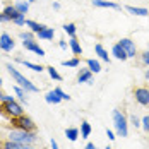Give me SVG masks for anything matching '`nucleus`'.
<instances>
[{"label": "nucleus", "instance_id": "f257e3e1", "mask_svg": "<svg viewBox=\"0 0 149 149\" xmlns=\"http://www.w3.org/2000/svg\"><path fill=\"white\" fill-rule=\"evenodd\" d=\"M5 67H7L9 74L12 75V79H14L15 82H17V86H21V88L26 91V93H38V88H36V86H34V84L31 82L28 77H24V75L21 74V72H19L17 69H15L12 63H7Z\"/></svg>", "mask_w": 149, "mask_h": 149}, {"label": "nucleus", "instance_id": "f03ea898", "mask_svg": "<svg viewBox=\"0 0 149 149\" xmlns=\"http://www.w3.org/2000/svg\"><path fill=\"white\" fill-rule=\"evenodd\" d=\"M10 141H14V142H21V144H24V146H31L33 142H36V132H28V130H19V129H14V130H10L9 135H7Z\"/></svg>", "mask_w": 149, "mask_h": 149}, {"label": "nucleus", "instance_id": "7ed1b4c3", "mask_svg": "<svg viewBox=\"0 0 149 149\" xmlns=\"http://www.w3.org/2000/svg\"><path fill=\"white\" fill-rule=\"evenodd\" d=\"M113 123H115V130L120 137H127L129 135V122L125 118V115L120 110H113Z\"/></svg>", "mask_w": 149, "mask_h": 149}, {"label": "nucleus", "instance_id": "20e7f679", "mask_svg": "<svg viewBox=\"0 0 149 149\" xmlns=\"http://www.w3.org/2000/svg\"><path fill=\"white\" fill-rule=\"evenodd\" d=\"M12 120V125L14 129H19V130H28V132H34L36 130V123L33 122V118L26 117V115H21V117H15Z\"/></svg>", "mask_w": 149, "mask_h": 149}, {"label": "nucleus", "instance_id": "39448f33", "mask_svg": "<svg viewBox=\"0 0 149 149\" xmlns=\"http://www.w3.org/2000/svg\"><path fill=\"white\" fill-rule=\"evenodd\" d=\"M0 110L5 113V115H9L10 118H15V117H21V115H24V110H22V106L17 103V101H9V103H2L0 104Z\"/></svg>", "mask_w": 149, "mask_h": 149}, {"label": "nucleus", "instance_id": "423d86ee", "mask_svg": "<svg viewBox=\"0 0 149 149\" xmlns=\"http://www.w3.org/2000/svg\"><path fill=\"white\" fill-rule=\"evenodd\" d=\"M14 40H12V36L10 34H7V33H2L0 34V50L2 52H5V53H9V52H12L14 50Z\"/></svg>", "mask_w": 149, "mask_h": 149}, {"label": "nucleus", "instance_id": "0eeeda50", "mask_svg": "<svg viewBox=\"0 0 149 149\" xmlns=\"http://www.w3.org/2000/svg\"><path fill=\"white\" fill-rule=\"evenodd\" d=\"M134 96H135V101L139 104H142V106H148L149 104V89L148 88H135Z\"/></svg>", "mask_w": 149, "mask_h": 149}, {"label": "nucleus", "instance_id": "6e6552de", "mask_svg": "<svg viewBox=\"0 0 149 149\" xmlns=\"http://www.w3.org/2000/svg\"><path fill=\"white\" fill-rule=\"evenodd\" d=\"M118 43H120V46L127 52L129 58H134L135 55H137V48H135V43L132 41V40H129V38H122Z\"/></svg>", "mask_w": 149, "mask_h": 149}, {"label": "nucleus", "instance_id": "1a4fd4ad", "mask_svg": "<svg viewBox=\"0 0 149 149\" xmlns=\"http://www.w3.org/2000/svg\"><path fill=\"white\" fill-rule=\"evenodd\" d=\"M22 46H24L28 52H33V53H36V55H40V57H45V50L38 45L34 40H26V41H22Z\"/></svg>", "mask_w": 149, "mask_h": 149}, {"label": "nucleus", "instance_id": "9d476101", "mask_svg": "<svg viewBox=\"0 0 149 149\" xmlns=\"http://www.w3.org/2000/svg\"><path fill=\"white\" fill-rule=\"evenodd\" d=\"M111 55H113V57H115L117 60H122V62L129 58L127 52H125V50H123V48L120 46V43H117V45H113V48H111Z\"/></svg>", "mask_w": 149, "mask_h": 149}, {"label": "nucleus", "instance_id": "9b49d317", "mask_svg": "<svg viewBox=\"0 0 149 149\" xmlns=\"http://www.w3.org/2000/svg\"><path fill=\"white\" fill-rule=\"evenodd\" d=\"M93 81V72H91L89 69H81L79 70V74H77V82L81 84V82H89Z\"/></svg>", "mask_w": 149, "mask_h": 149}, {"label": "nucleus", "instance_id": "f8f14e48", "mask_svg": "<svg viewBox=\"0 0 149 149\" xmlns=\"http://www.w3.org/2000/svg\"><path fill=\"white\" fill-rule=\"evenodd\" d=\"M93 5L94 7H103V9H120L118 3L110 2V0H93Z\"/></svg>", "mask_w": 149, "mask_h": 149}, {"label": "nucleus", "instance_id": "ddd939ff", "mask_svg": "<svg viewBox=\"0 0 149 149\" xmlns=\"http://www.w3.org/2000/svg\"><path fill=\"white\" fill-rule=\"evenodd\" d=\"M125 9H127V12H130V14H134V15H142V17L149 15V10L146 7H132V5H127Z\"/></svg>", "mask_w": 149, "mask_h": 149}, {"label": "nucleus", "instance_id": "4468645a", "mask_svg": "<svg viewBox=\"0 0 149 149\" xmlns=\"http://www.w3.org/2000/svg\"><path fill=\"white\" fill-rule=\"evenodd\" d=\"M2 12L7 15V17H9L10 21H14V19H17V17L21 15V12H19L17 9H15V5H7V7H5V9H3Z\"/></svg>", "mask_w": 149, "mask_h": 149}, {"label": "nucleus", "instance_id": "2eb2a0df", "mask_svg": "<svg viewBox=\"0 0 149 149\" xmlns=\"http://www.w3.org/2000/svg\"><path fill=\"white\" fill-rule=\"evenodd\" d=\"M26 26H28V28H29V29L33 31L34 34H38V33H41V31H43V29L46 28L45 24H40V22H36V21H29V19L26 21Z\"/></svg>", "mask_w": 149, "mask_h": 149}, {"label": "nucleus", "instance_id": "dca6fc26", "mask_svg": "<svg viewBox=\"0 0 149 149\" xmlns=\"http://www.w3.org/2000/svg\"><path fill=\"white\" fill-rule=\"evenodd\" d=\"M45 101L48 104H58L60 101H62V98H60L55 91H48V93H46V96H45Z\"/></svg>", "mask_w": 149, "mask_h": 149}, {"label": "nucleus", "instance_id": "f3484780", "mask_svg": "<svg viewBox=\"0 0 149 149\" xmlns=\"http://www.w3.org/2000/svg\"><path fill=\"white\" fill-rule=\"evenodd\" d=\"M36 36H38L40 40H46V41H50V40H53V36H55V29H53V28H45L41 33H38Z\"/></svg>", "mask_w": 149, "mask_h": 149}, {"label": "nucleus", "instance_id": "a211bd4d", "mask_svg": "<svg viewBox=\"0 0 149 149\" xmlns=\"http://www.w3.org/2000/svg\"><path fill=\"white\" fill-rule=\"evenodd\" d=\"M86 63H88V69H89L93 74H98V72H101V63H100L98 60L88 58V60H86Z\"/></svg>", "mask_w": 149, "mask_h": 149}, {"label": "nucleus", "instance_id": "6ab92c4d", "mask_svg": "<svg viewBox=\"0 0 149 149\" xmlns=\"http://www.w3.org/2000/svg\"><path fill=\"white\" fill-rule=\"evenodd\" d=\"M65 137H67L70 142H75V141L79 139V129H75V127H69V129H65Z\"/></svg>", "mask_w": 149, "mask_h": 149}, {"label": "nucleus", "instance_id": "aec40b11", "mask_svg": "<svg viewBox=\"0 0 149 149\" xmlns=\"http://www.w3.org/2000/svg\"><path fill=\"white\" fill-rule=\"evenodd\" d=\"M69 46H70V50H72V53L74 55H81L82 53V48H81V43H79V40L77 38H70V41H69Z\"/></svg>", "mask_w": 149, "mask_h": 149}, {"label": "nucleus", "instance_id": "412c9836", "mask_svg": "<svg viewBox=\"0 0 149 149\" xmlns=\"http://www.w3.org/2000/svg\"><path fill=\"white\" fill-rule=\"evenodd\" d=\"M14 5H15V9L24 15L28 14V10H29V2H26V0H19V2H15Z\"/></svg>", "mask_w": 149, "mask_h": 149}, {"label": "nucleus", "instance_id": "4be33fe9", "mask_svg": "<svg viewBox=\"0 0 149 149\" xmlns=\"http://www.w3.org/2000/svg\"><path fill=\"white\" fill-rule=\"evenodd\" d=\"M94 50H96V53L100 55V58L103 60V62H106V63H110V57H108V52H106V50H104L103 46L100 45V43H98V45L94 46Z\"/></svg>", "mask_w": 149, "mask_h": 149}, {"label": "nucleus", "instance_id": "5701e85b", "mask_svg": "<svg viewBox=\"0 0 149 149\" xmlns=\"http://www.w3.org/2000/svg\"><path fill=\"white\" fill-rule=\"evenodd\" d=\"M91 130H93V129H91V125L84 120V122L81 123V139H88V137L91 135Z\"/></svg>", "mask_w": 149, "mask_h": 149}, {"label": "nucleus", "instance_id": "b1692460", "mask_svg": "<svg viewBox=\"0 0 149 149\" xmlns=\"http://www.w3.org/2000/svg\"><path fill=\"white\" fill-rule=\"evenodd\" d=\"M24 67H28V69H31V70H34V72H41L45 67H41V65H38V63H31V62H26V60H19Z\"/></svg>", "mask_w": 149, "mask_h": 149}, {"label": "nucleus", "instance_id": "393cba45", "mask_svg": "<svg viewBox=\"0 0 149 149\" xmlns=\"http://www.w3.org/2000/svg\"><path fill=\"white\" fill-rule=\"evenodd\" d=\"M63 31H65L70 38H74L75 33H77V26H75L74 22H69V24H65V26H63Z\"/></svg>", "mask_w": 149, "mask_h": 149}, {"label": "nucleus", "instance_id": "a878e982", "mask_svg": "<svg viewBox=\"0 0 149 149\" xmlns=\"http://www.w3.org/2000/svg\"><path fill=\"white\" fill-rule=\"evenodd\" d=\"M46 70H48V74H50V77H52V79H55V81H62V75L57 72V69H55L53 65L46 67Z\"/></svg>", "mask_w": 149, "mask_h": 149}, {"label": "nucleus", "instance_id": "bb28decb", "mask_svg": "<svg viewBox=\"0 0 149 149\" xmlns=\"http://www.w3.org/2000/svg\"><path fill=\"white\" fill-rule=\"evenodd\" d=\"M79 63H81V60L77 58V57H75V58L63 60V62H62V65H63V67H79Z\"/></svg>", "mask_w": 149, "mask_h": 149}, {"label": "nucleus", "instance_id": "cd10ccee", "mask_svg": "<svg viewBox=\"0 0 149 149\" xmlns=\"http://www.w3.org/2000/svg\"><path fill=\"white\" fill-rule=\"evenodd\" d=\"M14 91H15V94H17V98H19V100H21V101L24 103V101H26V91L22 89L21 86H15Z\"/></svg>", "mask_w": 149, "mask_h": 149}, {"label": "nucleus", "instance_id": "c85d7f7f", "mask_svg": "<svg viewBox=\"0 0 149 149\" xmlns=\"http://www.w3.org/2000/svg\"><path fill=\"white\" fill-rule=\"evenodd\" d=\"M55 93H57V94H58L60 98H62V101H70V96H69V94H67V93H65V91L62 89V88H55Z\"/></svg>", "mask_w": 149, "mask_h": 149}, {"label": "nucleus", "instance_id": "c756f323", "mask_svg": "<svg viewBox=\"0 0 149 149\" xmlns=\"http://www.w3.org/2000/svg\"><path fill=\"white\" fill-rule=\"evenodd\" d=\"M19 38L22 40V41H26V40H34V36H33V31H22V33H19Z\"/></svg>", "mask_w": 149, "mask_h": 149}, {"label": "nucleus", "instance_id": "7c9ffc66", "mask_svg": "<svg viewBox=\"0 0 149 149\" xmlns=\"http://www.w3.org/2000/svg\"><path fill=\"white\" fill-rule=\"evenodd\" d=\"M141 125H142V129H144V132H148V134H149V115H146L144 118L141 120Z\"/></svg>", "mask_w": 149, "mask_h": 149}, {"label": "nucleus", "instance_id": "2f4dec72", "mask_svg": "<svg viewBox=\"0 0 149 149\" xmlns=\"http://www.w3.org/2000/svg\"><path fill=\"white\" fill-rule=\"evenodd\" d=\"M12 22H14V24H17V26H26V17H24V14H21L17 19H14Z\"/></svg>", "mask_w": 149, "mask_h": 149}, {"label": "nucleus", "instance_id": "473e14b6", "mask_svg": "<svg viewBox=\"0 0 149 149\" xmlns=\"http://www.w3.org/2000/svg\"><path fill=\"white\" fill-rule=\"evenodd\" d=\"M130 123H132V125H134L135 129H137V127H141V120L137 118V117H135V115H130Z\"/></svg>", "mask_w": 149, "mask_h": 149}, {"label": "nucleus", "instance_id": "72a5a7b5", "mask_svg": "<svg viewBox=\"0 0 149 149\" xmlns=\"http://www.w3.org/2000/svg\"><path fill=\"white\" fill-rule=\"evenodd\" d=\"M0 101H2V103H9V101H14V96H9V94H2Z\"/></svg>", "mask_w": 149, "mask_h": 149}, {"label": "nucleus", "instance_id": "f704fd0d", "mask_svg": "<svg viewBox=\"0 0 149 149\" xmlns=\"http://www.w3.org/2000/svg\"><path fill=\"white\" fill-rule=\"evenodd\" d=\"M141 58H142V62H144L146 65H149V50H146V52L141 55Z\"/></svg>", "mask_w": 149, "mask_h": 149}, {"label": "nucleus", "instance_id": "c9c22d12", "mask_svg": "<svg viewBox=\"0 0 149 149\" xmlns=\"http://www.w3.org/2000/svg\"><path fill=\"white\" fill-rule=\"evenodd\" d=\"M106 135H108V139H110V141H115V134H113V130L106 129Z\"/></svg>", "mask_w": 149, "mask_h": 149}, {"label": "nucleus", "instance_id": "e433bc0d", "mask_svg": "<svg viewBox=\"0 0 149 149\" xmlns=\"http://www.w3.org/2000/svg\"><path fill=\"white\" fill-rule=\"evenodd\" d=\"M9 21H10V19H9V17H7V15L3 14V12H2V14H0V22H9Z\"/></svg>", "mask_w": 149, "mask_h": 149}, {"label": "nucleus", "instance_id": "4c0bfd02", "mask_svg": "<svg viewBox=\"0 0 149 149\" xmlns=\"http://www.w3.org/2000/svg\"><path fill=\"white\" fill-rule=\"evenodd\" d=\"M52 149H58V144H57L55 139H52Z\"/></svg>", "mask_w": 149, "mask_h": 149}, {"label": "nucleus", "instance_id": "58836bf2", "mask_svg": "<svg viewBox=\"0 0 149 149\" xmlns=\"http://www.w3.org/2000/svg\"><path fill=\"white\" fill-rule=\"evenodd\" d=\"M58 46L62 48V50H67V43H65V41H60V43H58Z\"/></svg>", "mask_w": 149, "mask_h": 149}, {"label": "nucleus", "instance_id": "ea45409f", "mask_svg": "<svg viewBox=\"0 0 149 149\" xmlns=\"http://www.w3.org/2000/svg\"><path fill=\"white\" fill-rule=\"evenodd\" d=\"M86 149H96V146H94L93 142H88V144H86Z\"/></svg>", "mask_w": 149, "mask_h": 149}, {"label": "nucleus", "instance_id": "a19ab883", "mask_svg": "<svg viewBox=\"0 0 149 149\" xmlns=\"http://www.w3.org/2000/svg\"><path fill=\"white\" fill-rule=\"evenodd\" d=\"M53 9H55V10H58V9H60V3H58V2H53Z\"/></svg>", "mask_w": 149, "mask_h": 149}, {"label": "nucleus", "instance_id": "79ce46f5", "mask_svg": "<svg viewBox=\"0 0 149 149\" xmlns=\"http://www.w3.org/2000/svg\"><path fill=\"white\" fill-rule=\"evenodd\" d=\"M146 79H148V81H149V70H148V72H146Z\"/></svg>", "mask_w": 149, "mask_h": 149}, {"label": "nucleus", "instance_id": "37998d69", "mask_svg": "<svg viewBox=\"0 0 149 149\" xmlns=\"http://www.w3.org/2000/svg\"><path fill=\"white\" fill-rule=\"evenodd\" d=\"M26 2H29V3H31V2H34V0H26Z\"/></svg>", "mask_w": 149, "mask_h": 149}, {"label": "nucleus", "instance_id": "c03bdc74", "mask_svg": "<svg viewBox=\"0 0 149 149\" xmlns=\"http://www.w3.org/2000/svg\"><path fill=\"white\" fill-rule=\"evenodd\" d=\"M104 149H111V148H110V146H106V148H104Z\"/></svg>", "mask_w": 149, "mask_h": 149}, {"label": "nucleus", "instance_id": "a18cd8bd", "mask_svg": "<svg viewBox=\"0 0 149 149\" xmlns=\"http://www.w3.org/2000/svg\"><path fill=\"white\" fill-rule=\"evenodd\" d=\"M0 88H2V79H0Z\"/></svg>", "mask_w": 149, "mask_h": 149}, {"label": "nucleus", "instance_id": "49530a36", "mask_svg": "<svg viewBox=\"0 0 149 149\" xmlns=\"http://www.w3.org/2000/svg\"><path fill=\"white\" fill-rule=\"evenodd\" d=\"M0 98H2V93H0Z\"/></svg>", "mask_w": 149, "mask_h": 149}, {"label": "nucleus", "instance_id": "de8ad7c7", "mask_svg": "<svg viewBox=\"0 0 149 149\" xmlns=\"http://www.w3.org/2000/svg\"><path fill=\"white\" fill-rule=\"evenodd\" d=\"M96 149H98V148H96Z\"/></svg>", "mask_w": 149, "mask_h": 149}, {"label": "nucleus", "instance_id": "09e8293b", "mask_svg": "<svg viewBox=\"0 0 149 149\" xmlns=\"http://www.w3.org/2000/svg\"><path fill=\"white\" fill-rule=\"evenodd\" d=\"M2 149H3V148H2Z\"/></svg>", "mask_w": 149, "mask_h": 149}]
</instances>
